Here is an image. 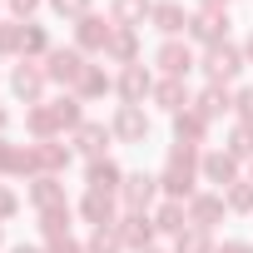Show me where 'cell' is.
<instances>
[{"mask_svg": "<svg viewBox=\"0 0 253 253\" xmlns=\"http://www.w3.org/2000/svg\"><path fill=\"white\" fill-rule=\"evenodd\" d=\"M199 159H204V154H199L194 144H174V149H169V159H164V169H159V194H164V199H184V204H189V199L199 194L194 184L204 179V174H199Z\"/></svg>", "mask_w": 253, "mask_h": 253, "instance_id": "6da1fadb", "label": "cell"}, {"mask_svg": "<svg viewBox=\"0 0 253 253\" xmlns=\"http://www.w3.org/2000/svg\"><path fill=\"white\" fill-rule=\"evenodd\" d=\"M199 65H204L209 84H233V80H238V70H243L248 60H243V45H228V40H223V45L204 50V60H199Z\"/></svg>", "mask_w": 253, "mask_h": 253, "instance_id": "7a4b0ae2", "label": "cell"}, {"mask_svg": "<svg viewBox=\"0 0 253 253\" xmlns=\"http://www.w3.org/2000/svg\"><path fill=\"white\" fill-rule=\"evenodd\" d=\"M154 199H159V174H124L119 184V204L124 213H154Z\"/></svg>", "mask_w": 253, "mask_h": 253, "instance_id": "3957f363", "label": "cell"}, {"mask_svg": "<svg viewBox=\"0 0 253 253\" xmlns=\"http://www.w3.org/2000/svg\"><path fill=\"white\" fill-rule=\"evenodd\" d=\"M84 65H89V60H84L75 45H55V50L45 55V75H50V84H65V89H75V84H80Z\"/></svg>", "mask_w": 253, "mask_h": 253, "instance_id": "277c9868", "label": "cell"}, {"mask_svg": "<svg viewBox=\"0 0 253 253\" xmlns=\"http://www.w3.org/2000/svg\"><path fill=\"white\" fill-rule=\"evenodd\" d=\"M45 84H50V75H45V65H35V60H20V65L10 70V94L25 99V104H45Z\"/></svg>", "mask_w": 253, "mask_h": 253, "instance_id": "5b68a950", "label": "cell"}, {"mask_svg": "<svg viewBox=\"0 0 253 253\" xmlns=\"http://www.w3.org/2000/svg\"><path fill=\"white\" fill-rule=\"evenodd\" d=\"M70 159H75V149L60 144V139H35V144H30V169H35V174L60 179V174L70 169ZM35 174H30V179H35Z\"/></svg>", "mask_w": 253, "mask_h": 253, "instance_id": "8992f818", "label": "cell"}, {"mask_svg": "<svg viewBox=\"0 0 253 253\" xmlns=\"http://www.w3.org/2000/svg\"><path fill=\"white\" fill-rule=\"evenodd\" d=\"M109 134H114L119 144H144V139H149V114H144V104H119L114 119H109Z\"/></svg>", "mask_w": 253, "mask_h": 253, "instance_id": "52a82bcc", "label": "cell"}, {"mask_svg": "<svg viewBox=\"0 0 253 253\" xmlns=\"http://www.w3.org/2000/svg\"><path fill=\"white\" fill-rule=\"evenodd\" d=\"M109 35H114V20H104V15H94V10L75 20V50H80V55H104Z\"/></svg>", "mask_w": 253, "mask_h": 253, "instance_id": "ba28073f", "label": "cell"}, {"mask_svg": "<svg viewBox=\"0 0 253 253\" xmlns=\"http://www.w3.org/2000/svg\"><path fill=\"white\" fill-rule=\"evenodd\" d=\"M199 174H204V184H218V194H228V189L243 179V174H238V159H233L228 149H204Z\"/></svg>", "mask_w": 253, "mask_h": 253, "instance_id": "9c48e42d", "label": "cell"}, {"mask_svg": "<svg viewBox=\"0 0 253 253\" xmlns=\"http://www.w3.org/2000/svg\"><path fill=\"white\" fill-rule=\"evenodd\" d=\"M189 40H199L204 50L228 40V10H194L189 15Z\"/></svg>", "mask_w": 253, "mask_h": 253, "instance_id": "30bf717a", "label": "cell"}, {"mask_svg": "<svg viewBox=\"0 0 253 253\" xmlns=\"http://www.w3.org/2000/svg\"><path fill=\"white\" fill-rule=\"evenodd\" d=\"M114 94H119V104H144L154 94V75L144 65H124L119 80H114Z\"/></svg>", "mask_w": 253, "mask_h": 253, "instance_id": "8fae6325", "label": "cell"}, {"mask_svg": "<svg viewBox=\"0 0 253 253\" xmlns=\"http://www.w3.org/2000/svg\"><path fill=\"white\" fill-rule=\"evenodd\" d=\"M149 25H154L164 40H179V35H189V10L179 5V0H154Z\"/></svg>", "mask_w": 253, "mask_h": 253, "instance_id": "7c38bea8", "label": "cell"}, {"mask_svg": "<svg viewBox=\"0 0 253 253\" xmlns=\"http://www.w3.org/2000/svg\"><path fill=\"white\" fill-rule=\"evenodd\" d=\"M154 65H159L169 80H189V70H194L199 60H194V50H189L184 40H164V45L154 50Z\"/></svg>", "mask_w": 253, "mask_h": 253, "instance_id": "4fadbf2b", "label": "cell"}, {"mask_svg": "<svg viewBox=\"0 0 253 253\" xmlns=\"http://www.w3.org/2000/svg\"><path fill=\"white\" fill-rule=\"evenodd\" d=\"M154 213H124L119 218V238H124V248L129 253H144V248H154Z\"/></svg>", "mask_w": 253, "mask_h": 253, "instance_id": "5bb4252c", "label": "cell"}, {"mask_svg": "<svg viewBox=\"0 0 253 253\" xmlns=\"http://www.w3.org/2000/svg\"><path fill=\"white\" fill-rule=\"evenodd\" d=\"M70 144H75L84 159H104V149L114 144V134H109V124H99V119H84L80 129L70 134Z\"/></svg>", "mask_w": 253, "mask_h": 253, "instance_id": "9a60e30c", "label": "cell"}, {"mask_svg": "<svg viewBox=\"0 0 253 253\" xmlns=\"http://www.w3.org/2000/svg\"><path fill=\"white\" fill-rule=\"evenodd\" d=\"M223 213H228L223 194H194V199H189V223L204 228V233H213V228L223 223Z\"/></svg>", "mask_w": 253, "mask_h": 253, "instance_id": "2e32d148", "label": "cell"}, {"mask_svg": "<svg viewBox=\"0 0 253 253\" xmlns=\"http://www.w3.org/2000/svg\"><path fill=\"white\" fill-rule=\"evenodd\" d=\"M84 184H89L94 194H114V199H119L124 169H119V164H114L109 154H104V159H89V164H84Z\"/></svg>", "mask_w": 253, "mask_h": 253, "instance_id": "e0dca14e", "label": "cell"}, {"mask_svg": "<svg viewBox=\"0 0 253 253\" xmlns=\"http://www.w3.org/2000/svg\"><path fill=\"white\" fill-rule=\"evenodd\" d=\"M194 109L213 124V119H223V114H233V89L228 84H204L199 94H194Z\"/></svg>", "mask_w": 253, "mask_h": 253, "instance_id": "ac0fdd59", "label": "cell"}, {"mask_svg": "<svg viewBox=\"0 0 253 253\" xmlns=\"http://www.w3.org/2000/svg\"><path fill=\"white\" fill-rule=\"evenodd\" d=\"M30 204H35L40 213L70 209V199H65V184H60V179H50V174H35V179H30Z\"/></svg>", "mask_w": 253, "mask_h": 253, "instance_id": "d6986e66", "label": "cell"}, {"mask_svg": "<svg viewBox=\"0 0 253 253\" xmlns=\"http://www.w3.org/2000/svg\"><path fill=\"white\" fill-rule=\"evenodd\" d=\"M25 129H30V139H60L65 124H60L55 104L45 99V104H30V109H25Z\"/></svg>", "mask_w": 253, "mask_h": 253, "instance_id": "ffe728a7", "label": "cell"}, {"mask_svg": "<svg viewBox=\"0 0 253 253\" xmlns=\"http://www.w3.org/2000/svg\"><path fill=\"white\" fill-rule=\"evenodd\" d=\"M149 99H154L164 114H179V109H189V104H194L189 84H184V80H169V75H164V80H154V94H149Z\"/></svg>", "mask_w": 253, "mask_h": 253, "instance_id": "44dd1931", "label": "cell"}, {"mask_svg": "<svg viewBox=\"0 0 253 253\" xmlns=\"http://www.w3.org/2000/svg\"><path fill=\"white\" fill-rule=\"evenodd\" d=\"M104 60H114L119 70H124V65H139V30L114 25V35H109V45H104Z\"/></svg>", "mask_w": 253, "mask_h": 253, "instance_id": "7402d4cb", "label": "cell"}, {"mask_svg": "<svg viewBox=\"0 0 253 253\" xmlns=\"http://www.w3.org/2000/svg\"><path fill=\"white\" fill-rule=\"evenodd\" d=\"M204 139H209V119H204L194 104L179 109V114H174V144H194V149H199Z\"/></svg>", "mask_w": 253, "mask_h": 253, "instance_id": "603a6c76", "label": "cell"}, {"mask_svg": "<svg viewBox=\"0 0 253 253\" xmlns=\"http://www.w3.org/2000/svg\"><path fill=\"white\" fill-rule=\"evenodd\" d=\"M154 228H159V233H174V238H179L184 228H194V223H189V204H184V199L154 204Z\"/></svg>", "mask_w": 253, "mask_h": 253, "instance_id": "cb8c5ba5", "label": "cell"}, {"mask_svg": "<svg viewBox=\"0 0 253 253\" xmlns=\"http://www.w3.org/2000/svg\"><path fill=\"white\" fill-rule=\"evenodd\" d=\"M109 89H114V80L104 75V65H84V75H80V84H75L70 94H75L80 104H89V99H104Z\"/></svg>", "mask_w": 253, "mask_h": 253, "instance_id": "d4e9b609", "label": "cell"}, {"mask_svg": "<svg viewBox=\"0 0 253 253\" xmlns=\"http://www.w3.org/2000/svg\"><path fill=\"white\" fill-rule=\"evenodd\" d=\"M80 218L94 223V228L119 223V218H114V194H94V189H84V199H80Z\"/></svg>", "mask_w": 253, "mask_h": 253, "instance_id": "484cf974", "label": "cell"}, {"mask_svg": "<svg viewBox=\"0 0 253 253\" xmlns=\"http://www.w3.org/2000/svg\"><path fill=\"white\" fill-rule=\"evenodd\" d=\"M149 10H154V0H109V20H114V25H124V30L144 25V20H149Z\"/></svg>", "mask_w": 253, "mask_h": 253, "instance_id": "4316f807", "label": "cell"}, {"mask_svg": "<svg viewBox=\"0 0 253 253\" xmlns=\"http://www.w3.org/2000/svg\"><path fill=\"white\" fill-rule=\"evenodd\" d=\"M0 174H35V169H30V149L10 144L5 134H0Z\"/></svg>", "mask_w": 253, "mask_h": 253, "instance_id": "83f0119b", "label": "cell"}, {"mask_svg": "<svg viewBox=\"0 0 253 253\" xmlns=\"http://www.w3.org/2000/svg\"><path fill=\"white\" fill-rule=\"evenodd\" d=\"M84 253H124L119 223H104V228H94V233H89V243H84Z\"/></svg>", "mask_w": 253, "mask_h": 253, "instance_id": "f1b7e54d", "label": "cell"}, {"mask_svg": "<svg viewBox=\"0 0 253 253\" xmlns=\"http://www.w3.org/2000/svg\"><path fill=\"white\" fill-rule=\"evenodd\" d=\"M228 154L243 164V159H253V124H243V119H233V129H228Z\"/></svg>", "mask_w": 253, "mask_h": 253, "instance_id": "f546056e", "label": "cell"}, {"mask_svg": "<svg viewBox=\"0 0 253 253\" xmlns=\"http://www.w3.org/2000/svg\"><path fill=\"white\" fill-rule=\"evenodd\" d=\"M55 45H50V35H45V25H30L25 20V40H20V60H35V55H50Z\"/></svg>", "mask_w": 253, "mask_h": 253, "instance_id": "4dcf8cb0", "label": "cell"}, {"mask_svg": "<svg viewBox=\"0 0 253 253\" xmlns=\"http://www.w3.org/2000/svg\"><path fill=\"white\" fill-rule=\"evenodd\" d=\"M20 40H25V20H0V60L20 55Z\"/></svg>", "mask_w": 253, "mask_h": 253, "instance_id": "1f68e13d", "label": "cell"}, {"mask_svg": "<svg viewBox=\"0 0 253 253\" xmlns=\"http://www.w3.org/2000/svg\"><path fill=\"white\" fill-rule=\"evenodd\" d=\"M50 104H55V114H60V124H65L70 134L84 124V109H80V99H75V94H60V99H50Z\"/></svg>", "mask_w": 253, "mask_h": 253, "instance_id": "d6a6232c", "label": "cell"}, {"mask_svg": "<svg viewBox=\"0 0 253 253\" xmlns=\"http://www.w3.org/2000/svg\"><path fill=\"white\" fill-rule=\"evenodd\" d=\"M174 253H213V238H209L204 228H184V233L174 238Z\"/></svg>", "mask_w": 253, "mask_h": 253, "instance_id": "836d02e7", "label": "cell"}, {"mask_svg": "<svg viewBox=\"0 0 253 253\" xmlns=\"http://www.w3.org/2000/svg\"><path fill=\"white\" fill-rule=\"evenodd\" d=\"M223 204H228V213H253V184L238 179V184L223 194Z\"/></svg>", "mask_w": 253, "mask_h": 253, "instance_id": "e575fe53", "label": "cell"}, {"mask_svg": "<svg viewBox=\"0 0 253 253\" xmlns=\"http://www.w3.org/2000/svg\"><path fill=\"white\" fill-rule=\"evenodd\" d=\"M40 233L55 238V233H70V209H55V213H40Z\"/></svg>", "mask_w": 253, "mask_h": 253, "instance_id": "d590c367", "label": "cell"}, {"mask_svg": "<svg viewBox=\"0 0 253 253\" xmlns=\"http://www.w3.org/2000/svg\"><path fill=\"white\" fill-rule=\"evenodd\" d=\"M89 5H94V0H50V10L60 20H80V15H89Z\"/></svg>", "mask_w": 253, "mask_h": 253, "instance_id": "8d00e7d4", "label": "cell"}, {"mask_svg": "<svg viewBox=\"0 0 253 253\" xmlns=\"http://www.w3.org/2000/svg\"><path fill=\"white\" fill-rule=\"evenodd\" d=\"M233 114H238L243 124H253V84H248V89H233Z\"/></svg>", "mask_w": 253, "mask_h": 253, "instance_id": "74e56055", "label": "cell"}, {"mask_svg": "<svg viewBox=\"0 0 253 253\" xmlns=\"http://www.w3.org/2000/svg\"><path fill=\"white\" fill-rule=\"evenodd\" d=\"M45 253H84V243H75L70 233H55V238H45Z\"/></svg>", "mask_w": 253, "mask_h": 253, "instance_id": "f35d334b", "label": "cell"}, {"mask_svg": "<svg viewBox=\"0 0 253 253\" xmlns=\"http://www.w3.org/2000/svg\"><path fill=\"white\" fill-rule=\"evenodd\" d=\"M15 213H20V199H15V194H10L5 184H0V223H10Z\"/></svg>", "mask_w": 253, "mask_h": 253, "instance_id": "ab89813d", "label": "cell"}, {"mask_svg": "<svg viewBox=\"0 0 253 253\" xmlns=\"http://www.w3.org/2000/svg\"><path fill=\"white\" fill-rule=\"evenodd\" d=\"M5 5L15 10V20H30V15L40 10V0H5Z\"/></svg>", "mask_w": 253, "mask_h": 253, "instance_id": "60d3db41", "label": "cell"}, {"mask_svg": "<svg viewBox=\"0 0 253 253\" xmlns=\"http://www.w3.org/2000/svg\"><path fill=\"white\" fill-rule=\"evenodd\" d=\"M213 253H248V243H238V238H228L223 248H213Z\"/></svg>", "mask_w": 253, "mask_h": 253, "instance_id": "b9f144b4", "label": "cell"}, {"mask_svg": "<svg viewBox=\"0 0 253 253\" xmlns=\"http://www.w3.org/2000/svg\"><path fill=\"white\" fill-rule=\"evenodd\" d=\"M199 10H228V0H199Z\"/></svg>", "mask_w": 253, "mask_h": 253, "instance_id": "7bdbcfd3", "label": "cell"}, {"mask_svg": "<svg viewBox=\"0 0 253 253\" xmlns=\"http://www.w3.org/2000/svg\"><path fill=\"white\" fill-rule=\"evenodd\" d=\"M10 253H45V248H35V243H15Z\"/></svg>", "mask_w": 253, "mask_h": 253, "instance_id": "ee69618b", "label": "cell"}, {"mask_svg": "<svg viewBox=\"0 0 253 253\" xmlns=\"http://www.w3.org/2000/svg\"><path fill=\"white\" fill-rule=\"evenodd\" d=\"M5 129H10V109L0 104V134H5Z\"/></svg>", "mask_w": 253, "mask_h": 253, "instance_id": "f6af8a7d", "label": "cell"}, {"mask_svg": "<svg viewBox=\"0 0 253 253\" xmlns=\"http://www.w3.org/2000/svg\"><path fill=\"white\" fill-rule=\"evenodd\" d=\"M243 60H248V65H253V35H248V40H243Z\"/></svg>", "mask_w": 253, "mask_h": 253, "instance_id": "bcb514c9", "label": "cell"}, {"mask_svg": "<svg viewBox=\"0 0 253 253\" xmlns=\"http://www.w3.org/2000/svg\"><path fill=\"white\" fill-rule=\"evenodd\" d=\"M0 248H5V223H0Z\"/></svg>", "mask_w": 253, "mask_h": 253, "instance_id": "7dc6e473", "label": "cell"}, {"mask_svg": "<svg viewBox=\"0 0 253 253\" xmlns=\"http://www.w3.org/2000/svg\"><path fill=\"white\" fill-rule=\"evenodd\" d=\"M248 184H253V159H248Z\"/></svg>", "mask_w": 253, "mask_h": 253, "instance_id": "c3c4849f", "label": "cell"}, {"mask_svg": "<svg viewBox=\"0 0 253 253\" xmlns=\"http://www.w3.org/2000/svg\"><path fill=\"white\" fill-rule=\"evenodd\" d=\"M144 253H164V248H144Z\"/></svg>", "mask_w": 253, "mask_h": 253, "instance_id": "681fc988", "label": "cell"}, {"mask_svg": "<svg viewBox=\"0 0 253 253\" xmlns=\"http://www.w3.org/2000/svg\"><path fill=\"white\" fill-rule=\"evenodd\" d=\"M248 253H253V243H248Z\"/></svg>", "mask_w": 253, "mask_h": 253, "instance_id": "f907efd6", "label": "cell"}, {"mask_svg": "<svg viewBox=\"0 0 253 253\" xmlns=\"http://www.w3.org/2000/svg\"><path fill=\"white\" fill-rule=\"evenodd\" d=\"M0 5H5V0H0Z\"/></svg>", "mask_w": 253, "mask_h": 253, "instance_id": "816d5d0a", "label": "cell"}]
</instances>
